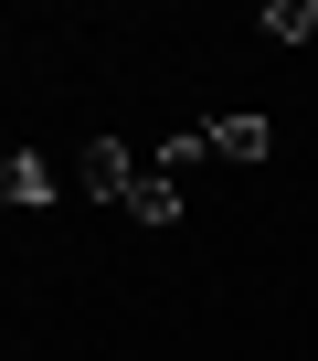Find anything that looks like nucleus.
Wrapping results in <instances>:
<instances>
[{
    "label": "nucleus",
    "mask_w": 318,
    "mask_h": 361,
    "mask_svg": "<svg viewBox=\"0 0 318 361\" xmlns=\"http://www.w3.org/2000/svg\"><path fill=\"white\" fill-rule=\"evenodd\" d=\"M127 213H138L148 234H159V224H181V180H170V170H138V192H127Z\"/></svg>",
    "instance_id": "nucleus-3"
},
{
    "label": "nucleus",
    "mask_w": 318,
    "mask_h": 361,
    "mask_svg": "<svg viewBox=\"0 0 318 361\" xmlns=\"http://www.w3.org/2000/svg\"><path fill=\"white\" fill-rule=\"evenodd\" d=\"M75 170H85V192H96V202H127V192H138L127 138H85V159H75Z\"/></svg>",
    "instance_id": "nucleus-2"
},
{
    "label": "nucleus",
    "mask_w": 318,
    "mask_h": 361,
    "mask_svg": "<svg viewBox=\"0 0 318 361\" xmlns=\"http://www.w3.org/2000/svg\"><path fill=\"white\" fill-rule=\"evenodd\" d=\"M181 361H191V350H181Z\"/></svg>",
    "instance_id": "nucleus-6"
},
{
    "label": "nucleus",
    "mask_w": 318,
    "mask_h": 361,
    "mask_svg": "<svg viewBox=\"0 0 318 361\" xmlns=\"http://www.w3.org/2000/svg\"><path fill=\"white\" fill-rule=\"evenodd\" d=\"M202 138H212L223 159H265V149H276V128H265V117H212Z\"/></svg>",
    "instance_id": "nucleus-4"
},
{
    "label": "nucleus",
    "mask_w": 318,
    "mask_h": 361,
    "mask_svg": "<svg viewBox=\"0 0 318 361\" xmlns=\"http://www.w3.org/2000/svg\"><path fill=\"white\" fill-rule=\"evenodd\" d=\"M22 202H53V170H43V149L0 138V213H22Z\"/></svg>",
    "instance_id": "nucleus-1"
},
{
    "label": "nucleus",
    "mask_w": 318,
    "mask_h": 361,
    "mask_svg": "<svg viewBox=\"0 0 318 361\" xmlns=\"http://www.w3.org/2000/svg\"><path fill=\"white\" fill-rule=\"evenodd\" d=\"M265 32H276V43H307V32H318V0H265Z\"/></svg>",
    "instance_id": "nucleus-5"
}]
</instances>
